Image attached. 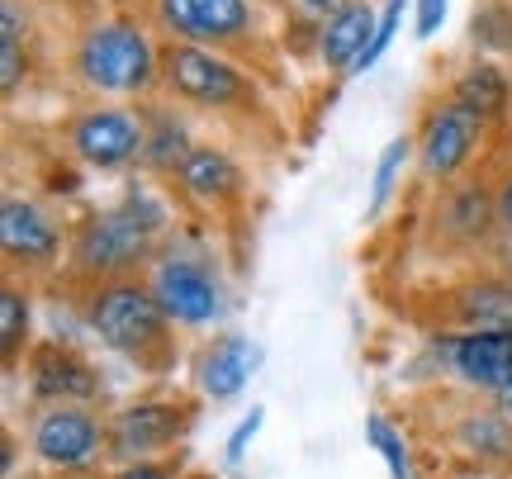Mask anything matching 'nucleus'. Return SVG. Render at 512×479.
<instances>
[{"instance_id": "obj_1", "label": "nucleus", "mask_w": 512, "mask_h": 479, "mask_svg": "<svg viewBox=\"0 0 512 479\" xmlns=\"http://www.w3.org/2000/svg\"><path fill=\"white\" fill-rule=\"evenodd\" d=\"M166 242H171V209L147 181H133L124 200L91 209L72 223L62 280L72 290H86L105 280L147 276V266L157 261Z\"/></svg>"}, {"instance_id": "obj_2", "label": "nucleus", "mask_w": 512, "mask_h": 479, "mask_svg": "<svg viewBox=\"0 0 512 479\" xmlns=\"http://www.w3.org/2000/svg\"><path fill=\"white\" fill-rule=\"evenodd\" d=\"M67 67L76 86L105 105H147L162 91V43L128 15L86 24L72 43Z\"/></svg>"}, {"instance_id": "obj_3", "label": "nucleus", "mask_w": 512, "mask_h": 479, "mask_svg": "<svg viewBox=\"0 0 512 479\" xmlns=\"http://www.w3.org/2000/svg\"><path fill=\"white\" fill-rule=\"evenodd\" d=\"M76 304H81V323L100 337V347L124 356L128 366H138L143 375H171L176 323L162 314L147 276L86 285V290H76Z\"/></svg>"}, {"instance_id": "obj_4", "label": "nucleus", "mask_w": 512, "mask_h": 479, "mask_svg": "<svg viewBox=\"0 0 512 479\" xmlns=\"http://www.w3.org/2000/svg\"><path fill=\"white\" fill-rule=\"evenodd\" d=\"M200 418L195 394H147L105 413V465H143L181 456L190 427Z\"/></svg>"}, {"instance_id": "obj_5", "label": "nucleus", "mask_w": 512, "mask_h": 479, "mask_svg": "<svg viewBox=\"0 0 512 479\" xmlns=\"http://www.w3.org/2000/svg\"><path fill=\"white\" fill-rule=\"evenodd\" d=\"M162 95L190 110H252L256 81L233 57L162 38Z\"/></svg>"}, {"instance_id": "obj_6", "label": "nucleus", "mask_w": 512, "mask_h": 479, "mask_svg": "<svg viewBox=\"0 0 512 479\" xmlns=\"http://www.w3.org/2000/svg\"><path fill=\"white\" fill-rule=\"evenodd\" d=\"M147 285L162 304V314L185 332H200L223 323L228 314V299H223V280L214 271V261L195 252V247H181V242H166L157 261L147 266Z\"/></svg>"}, {"instance_id": "obj_7", "label": "nucleus", "mask_w": 512, "mask_h": 479, "mask_svg": "<svg viewBox=\"0 0 512 479\" xmlns=\"http://www.w3.org/2000/svg\"><path fill=\"white\" fill-rule=\"evenodd\" d=\"M62 143H67V152H72L86 171L124 176L133 166H143L147 119L138 105H105V100H95L86 110L67 114Z\"/></svg>"}, {"instance_id": "obj_8", "label": "nucleus", "mask_w": 512, "mask_h": 479, "mask_svg": "<svg viewBox=\"0 0 512 479\" xmlns=\"http://www.w3.org/2000/svg\"><path fill=\"white\" fill-rule=\"evenodd\" d=\"M152 24L171 43H195L214 53H256L261 19L252 0H152Z\"/></svg>"}, {"instance_id": "obj_9", "label": "nucleus", "mask_w": 512, "mask_h": 479, "mask_svg": "<svg viewBox=\"0 0 512 479\" xmlns=\"http://www.w3.org/2000/svg\"><path fill=\"white\" fill-rule=\"evenodd\" d=\"M67 223L57 219L48 204L29 195H5L0 204V252H5V276L43 285L62 276L67 266Z\"/></svg>"}, {"instance_id": "obj_10", "label": "nucleus", "mask_w": 512, "mask_h": 479, "mask_svg": "<svg viewBox=\"0 0 512 479\" xmlns=\"http://www.w3.org/2000/svg\"><path fill=\"white\" fill-rule=\"evenodd\" d=\"M29 456L53 475H91L95 465H105V413L95 404L34 408Z\"/></svg>"}, {"instance_id": "obj_11", "label": "nucleus", "mask_w": 512, "mask_h": 479, "mask_svg": "<svg viewBox=\"0 0 512 479\" xmlns=\"http://www.w3.org/2000/svg\"><path fill=\"white\" fill-rule=\"evenodd\" d=\"M413 143H418L422 181L451 185L475 166V157L484 152V143H489V129H484L470 110H460L451 95H441L437 105L422 114L418 138H413Z\"/></svg>"}, {"instance_id": "obj_12", "label": "nucleus", "mask_w": 512, "mask_h": 479, "mask_svg": "<svg viewBox=\"0 0 512 479\" xmlns=\"http://www.w3.org/2000/svg\"><path fill=\"white\" fill-rule=\"evenodd\" d=\"M24 375H29V394L34 404H100L105 399V380L95 361L72 342H57V337H43L34 342L29 361H24Z\"/></svg>"}, {"instance_id": "obj_13", "label": "nucleus", "mask_w": 512, "mask_h": 479, "mask_svg": "<svg viewBox=\"0 0 512 479\" xmlns=\"http://www.w3.org/2000/svg\"><path fill=\"white\" fill-rule=\"evenodd\" d=\"M441 356L460 385L484 394V399H503L512 389V328L446 332Z\"/></svg>"}, {"instance_id": "obj_14", "label": "nucleus", "mask_w": 512, "mask_h": 479, "mask_svg": "<svg viewBox=\"0 0 512 479\" xmlns=\"http://www.w3.org/2000/svg\"><path fill=\"white\" fill-rule=\"evenodd\" d=\"M432 228H437L441 247H456V252H484L494 238H503L498 209H494V181L441 185Z\"/></svg>"}, {"instance_id": "obj_15", "label": "nucleus", "mask_w": 512, "mask_h": 479, "mask_svg": "<svg viewBox=\"0 0 512 479\" xmlns=\"http://www.w3.org/2000/svg\"><path fill=\"white\" fill-rule=\"evenodd\" d=\"M171 185H176L195 209L219 214V219L238 214L242 204H247V176H242V166L233 162V152L214 148V143H195Z\"/></svg>"}, {"instance_id": "obj_16", "label": "nucleus", "mask_w": 512, "mask_h": 479, "mask_svg": "<svg viewBox=\"0 0 512 479\" xmlns=\"http://www.w3.org/2000/svg\"><path fill=\"white\" fill-rule=\"evenodd\" d=\"M256 366H261V347H256L252 337L219 332L195 356V389H200V399H209V404H228V399H238L242 389H247Z\"/></svg>"}, {"instance_id": "obj_17", "label": "nucleus", "mask_w": 512, "mask_h": 479, "mask_svg": "<svg viewBox=\"0 0 512 479\" xmlns=\"http://www.w3.org/2000/svg\"><path fill=\"white\" fill-rule=\"evenodd\" d=\"M375 24H380V15L370 10V0H351L342 15H332L318 24V43H313V48H318V62L337 76H351L356 62L366 57L370 38H375Z\"/></svg>"}, {"instance_id": "obj_18", "label": "nucleus", "mask_w": 512, "mask_h": 479, "mask_svg": "<svg viewBox=\"0 0 512 479\" xmlns=\"http://www.w3.org/2000/svg\"><path fill=\"white\" fill-rule=\"evenodd\" d=\"M451 100L460 110H470L484 129H503L512 124V76L498 62H475L451 81Z\"/></svg>"}, {"instance_id": "obj_19", "label": "nucleus", "mask_w": 512, "mask_h": 479, "mask_svg": "<svg viewBox=\"0 0 512 479\" xmlns=\"http://www.w3.org/2000/svg\"><path fill=\"white\" fill-rule=\"evenodd\" d=\"M143 119H147V148H143V171L152 181H176V171L185 166L195 138L185 129V119L171 105H143Z\"/></svg>"}, {"instance_id": "obj_20", "label": "nucleus", "mask_w": 512, "mask_h": 479, "mask_svg": "<svg viewBox=\"0 0 512 479\" xmlns=\"http://www.w3.org/2000/svg\"><path fill=\"white\" fill-rule=\"evenodd\" d=\"M34 342V285L5 276V285H0V361H5V375L24 370Z\"/></svg>"}, {"instance_id": "obj_21", "label": "nucleus", "mask_w": 512, "mask_h": 479, "mask_svg": "<svg viewBox=\"0 0 512 479\" xmlns=\"http://www.w3.org/2000/svg\"><path fill=\"white\" fill-rule=\"evenodd\" d=\"M29 81V15L19 0H0V95L5 105Z\"/></svg>"}, {"instance_id": "obj_22", "label": "nucleus", "mask_w": 512, "mask_h": 479, "mask_svg": "<svg viewBox=\"0 0 512 479\" xmlns=\"http://www.w3.org/2000/svg\"><path fill=\"white\" fill-rule=\"evenodd\" d=\"M456 442L475 456H508L512 451V418L498 413V408H479V413H465Z\"/></svg>"}, {"instance_id": "obj_23", "label": "nucleus", "mask_w": 512, "mask_h": 479, "mask_svg": "<svg viewBox=\"0 0 512 479\" xmlns=\"http://www.w3.org/2000/svg\"><path fill=\"white\" fill-rule=\"evenodd\" d=\"M418 157V143L408 138V133H399V138H389V148L380 152V162H375V181H370V214H380L384 204H389V195L399 190V176L403 166Z\"/></svg>"}, {"instance_id": "obj_24", "label": "nucleus", "mask_w": 512, "mask_h": 479, "mask_svg": "<svg viewBox=\"0 0 512 479\" xmlns=\"http://www.w3.org/2000/svg\"><path fill=\"white\" fill-rule=\"evenodd\" d=\"M366 442L375 446L389 465V475L394 479H413V456H408V442H403V432L384 413H370L366 418Z\"/></svg>"}, {"instance_id": "obj_25", "label": "nucleus", "mask_w": 512, "mask_h": 479, "mask_svg": "<svg viewBox=\"0 0 512 479\" xmlns=\"http://www.w3.org/2000/svg\"><path fill=\"white\" fill-rule=\"evenodd\" d=\"M399 24H403V0H389V5L380 10V24H375V38H370L366 57L356 62V72H351V76L370 72V67H375V62H380L384 53H389V43H394V34H399Z\"/></svg>"}, {"instance_id": "obj_26", "label": "nucleus", "mask_w": 512, "mask_h": 479, "mask_svg": "<svg viewBox=\"0 0 512 479\" xmlns=\"http://www.w3.org/2000/svg\"><path fill=\"white\" fill-rule=\"evenodd\" d=\"M100 479H185V451L171 461H143V465H114Z\"/></svg>"}, {"instance_id": "obj_27", "label": "nucleus", "mask_w": 512, "mask_h": 479, "mask_svg": "<svg viewBox=\"0 0 512 479\" xmlns=\"http://www.w3.org/2000/svg\"><path fill=\"white\" fill-rule=\"evenodd\" d=\"M261 423H266V408L256 404L247 418H242L238 427H233V437H228V446H223V456H228V465H242V456H247V446L256 442V432H261Z\"/></svg>"}, {"instance_id": "obj_28", "label": "nucleus", "mask_w": 512, "mask_h": 479, "mask_svg": "<svg viewBox=\"0 0 512 479\" xmlns=\"http://www.w3.org/2000/svg\"><path fill=\"white\" fill-rule=\"evenodd\" d=\"M494 209H498V228L512 242V166H503L494 176Z\"/></svg>"}, {"instance_id": "obj_29", "label": "nucleus", "mask_w": 512, "mask_h": 479, "mask_svg": "<svg viewBox=\"0 0 512 479\" xmlns=\"http://www.w3.org/2000/svg\"><path fill=\"white\" fill-rule=\"evenodd\" d=\"M413 10H418V15H413V29H418V38H432L441 29V19H446V0H418Z\"/></svg>"}, {"instance_id": "obj_30", "label": "nucleus", "mask_w": 512, "mask_h": 479, "mask_svg": "<svg viewBox=\"0 0 512 479\" xmlns=\"http://www.w3.org/2000/svg\"><path fill=\"white\" fill-rule=\"evenodd\" d=\"M294 5H299V10H304L309 19H318V24H323V19L342 15V10H347L351 0H294Z\"/></svg>"}, {"instance_id": "obj_31", "label": "nucleus", "mask_w": 512, "mask_h": 479, "mask_svg": "<svg viewBox=\"0 0 512 479\" xmlns=\"http://www.w3.org/2000/svg\"><path fill=\"white\" fill-rule=\"evenodd\" d=\"M498 271H503V276H508V285H512V242H503V247H498Z\"/></svg>"}, {"instance_id": "obj_32", "label": "nucleus", "mask_w": 512, "mask_h": 479, "mask_svg": "<svg viewBox=\"0 0 512 479\" xmlns=\"http://www.w3.org/2000/svg\"><path fill=\"white\" fill-rule=\"evenodd\" d=\"M185 479H209V475H185Z\"/></svg>"}, {"instance_id": "obj_33", "label": "nucleus", "mask_w": 512, "mask_h": 479, "mask_svg": "<svg viewBox=\"0 0 512 479\" xmlns=\"http://www.w3.org/2000/svg\"><path fill=\"white\" fill-rule=\"evenodd\" d=\"M508 138H512V124H508Z\"/></svg>"}]
</instances>
